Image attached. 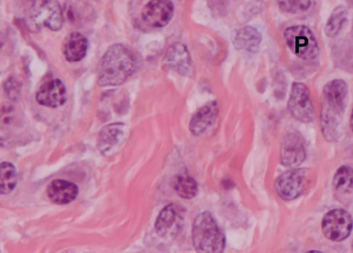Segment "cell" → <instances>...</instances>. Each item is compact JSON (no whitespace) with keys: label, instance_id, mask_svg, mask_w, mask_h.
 <instances>
[{"label":"cell","instance_id":"cell-1","mask_svg":"<svg viewBox=\"0 0 353 253\" xmlns=\"http://www.w3.org/2000/svg\"><path fill=\"white\" fill-rule=\"evenodd\" d=\"M347 95V84L342 79H332L323 88L320 126L324 138L329 142H337L343 135Z\"/></svg>","mask_w":353,"mask_h":253},{"label":"cell","instance_id":"cell-2","mask_svg":"<svg viewBox=\"0 0 353 253\" xmlns=\"http://www.w3.org/2000/svg\"><path fill=\"white\" fill-rule=\"evenodd\" d=\"M137 59L132 52L122 44L110 46L101 57L97 80L103 86L123 83L136 70Z\"/></svg>","mask_w":353,"mask_h":253},{"label":"cell","instance_id":"cell-3","mask_svg":"<svg viewBox=\"0 0 353 253\" xmlns=\"http://www.w3.org/2000/svg\"><path fill=\"white\" fill-rule=\"evenodd\" d=\"M192 242L199 252L220 253L224 250L225 236L210 212H202L194 218Z\"/></svg>","mask_w":353,"mask_h":253},{"label":"cell","instance_id":"cell-4","mask_svg":"<svg viewBox=\"0 0 353 253\" xmlns=\"http://www.w3.org/2000/svg\"><path fill=\"white\" fill-rule=\"evenodd\" d=\"M284 37L290 49L299 58L311 60L319 53L316 37L305 26L299 25L286 28Z\"/></svg>","mask_w":353,"mask_h":253},{"label":"cell","instance_id":"cell-5","mask_svg":"<svg viewBox=\"0 0 353 253\" xmlns=\"http://www.w3.org/2000/svg\"><path fill=\"white\" fill-rule=\"evenodd\" d=\"M63 22L61 8L57 0H41L35 4L30 17L31 29L46 27L51 30H59Z\"/></svg>","mask_w":353,"mask_h":253},{"label":"cell","instance_id":"cell-6","mask_svg":"<svg viewBox=\"0 0 353 253\" xmlns=\"http://www.w3.org/2000/svg\"><path fill=\"white\" fill-rule=\"evenodd\" d=\"M353 227L351 215L345 209H334L327 212L322 220L324 236L332 241H341L347 238Z\"/></svg>","mask_w":353,"mask_h":253},{"label":"cell","instance_id":"cell-7","mask_svg":"<svg viewBox=\"0 0 353 253\" xmlns=\"http://www.w3.org/2000/svg\"><path fill=\"white\" fill-rule=\"evenodd\" d=\"M288 105L291 115L297 120L307 123L314 120V108L309 90L304 84L293 83Z\"/></svg>","mask_w":353,"mask_h":253},{"label":"cell","instance_id":"cell-8","mask_svg":"<svg viewBox=\"0 0 353 253\" xmlns=\"http://www.w3.org/2000/svg\"><path fill=\"white\" fill-rule=\"evenodd\" d=\"M305 180V169H293L284 172L276 179L274 189L283 200H292L301 194Z\"/></svg>","mask_w":353,"mask_h":253},{"label":"cell","instance_id":"cell-9","mask_svg":"<svg viewBox=\"0 0 353 253\" xmlns=\"http://www.w3.org/2000/svg\"><path fill=\"white\" fill-rule=\"evenodd\" d=\"M305 156V144L301 135L296 131L287 133L281 144V164L289 167H297L302 164Z\"/></svg>","mask_w":353,"mask_h":253},{"label":"cell","instance_id":"cell-10","mask_svg":"<svg viewBox=\"0 0 353 253\" xmlns=\"http://www.w3.org/2000/svg\"><path fill=\"white\" fill-rule=\"evenodd\" d=\"M174 14L170 0H150L142 10V19L150 26L161 28L166 26Z\"/></svg>","mask_w":353,"mask_h":253},{"label":"cell","instance_id":"cell-11","mask_svg":"<svg viewBox=\"0 0 353 253\" xmlns=\"http://www.w3.org/2000/svg\"><path fill=\"white\" fill-rule=\"evenodd\" d=\"M219 116V107L216 102H210L200 108L192 116L189 129L191 133L199 137L210 133Z\"/></svg>","mask_w":353,"mask_h":253},{"label":"cell","instance_id":"cell-12","mask_svg":"<svg viewBox=\"0 0 353 253\" xmlns=\"http://www.w3.org/2000/svg\"><path fill=\"white\" fill-rule=\"evenodd\" d=\"M163 64L164 68L181 75H188L192 72V62L186 47L180 43L172 44L167 50Z\"/></svg>","mask_w":353,"mask_h":253},{"label":"cell","instance_id":"cell-13","mask_svg":"<svg viewBox=\"0 0 353 253\" xmlns=\"http://www.w3.org/2000/svg\"><path fill=\"white\" fill-rule=\"evenodd\" d=\"M66 89L59 79H54L43 84L38 89L36 99L41 105L56 108L66 101Z\"/></svg>","mask_w":353,"mask_h":253},{"label":"cell","instance_id":"cell-14","mask_svg":"<svg viewBox=\"0 0 353 253\" xmlns=\"http://www.w3.org/2000/svg\"><path fill=\"white\" fill-rule=\"evenodd\" d=\"M46 194L52 203L65 205L77 198L79 188L77 185L68 180L56 179L49 183L46 188Z\"/></svg>","mask_w":353,"mask_h":253},{"label":"cell","instance_id":"cell-15","mask_svg":"<svg viewBox=\"0 0 353 253\" xmlns=\"http://www.w3.org/2000/svg\"><path fill=\"white\" fill-rule=\"evenodd\" d=\"M123 135V124L117 122L106 125L101 130L97 138L99 151L104 156L111 154L117 148Z\"/></svg>","mask_w":353,"mask_h":253},{"label":"cell","instance_id":"cell-16","mask_svg":"<svg viewBox=\"0 0 353 253\" xmlns=\"http://www.w3.org/2000/svg\"><path fill=\"white\" fill-rule=\"evenodd\" d=\"M182 211L175 204L166 205L159 213L155 223V231L160 236L173 232L182 221Z\"/></svg>","mask_w":353,"mask_h":253},{"label":"cell","instance_id":"cell-17","mask_svg":"<svg viewBox=\"0 0 353 253\" xmlns=\"http://www.w3.org/2000/svg\"><path fill=\"white\" fill-rule=\"evenodd\" d=\"M88 42L85 37L78 32H72L68 35L62 45L65 58L71 62L81 60L85 55Z\"/></svg>","mask_w":353,"mask_h":253},{"label":"cell","instance_id":"cell-18","mask_svg":"<svg viewBox=\"0 0 353 253\" xmlns=\"http://www.w3.org/2000/svg\"><path fill=\"white\" fill-rule=\"evenodd\" d=\"M332 185L339 199L347 201L353 197V169L346 165L339 167L333 177Z\"/></svg>","mask_w":353,"mask_h":253},{"label":"cell","instance_id":"cell-19","mask_svg":"<svg viewBox=\"0 0 353 253\" xmlns=\"http://www.w3.org/2000/svg\"><path fill=\"white\" fill-rule=\"evenodd\" d=\"M261 41L260 32L251 26H246L238 30L233 38V44L239 50L249 52L257 50Z\"/></svg>","mask_w":353,"mask_h":253},{"label":"cell","instance_id":"cell-20","mask_svg":"<svg viewBox=\"0 0 353 253\" xmlns=\"http://www.w3.org/2000/svg\"><path fill=\"white\" fill-rule=\"evenodd\" d=\"M172 186L178 195L185 199L194 198L198 191L196 181L185 174L176 175L173 179Z\"/></svg>","mask_w":353,"mask_h":253},{"label":"cell","instance_id":"cell-21","mask_svg":"<svg viewBox=\"0 0 353 253\" xmlns=\"http://www.w3.org/2000/svg\"><path fill=\"white\" fill-rule=\"evenodd\" d=\"M17 171L10 162H2L0 165V192L8 194L13 191L17 185Z\"/></svg>","mask_w":353,"mask_h":253},{"label":"cell","instance_id":"cell-22","mask_svg":"<svg viewBox=\"0 0 353 253\" xmlns=\"http://www.w3.org/2000/svg\"><path fill=\"white\" fill-rule=\"evenodd\" d=\"M347 9L342 6L336 7L332 12L325 26V33L329 37H336L347 20Z\"/></svg>","mask_w":353,"mask_h":253},{"label":"cell","instance_id":"cell-23","mask_svg":"<svg viewBox=\"0 0 353 253\" xmlns=\"http://www.w3.org/2000/svg\"><path fill=\"white\" fill-rule=\"evenodd\" d=\"M279 8L288 13H296L307 10L311 0H276Z\"/></svg>","mask_w":353,"mask_h":253},{"label":"cell","instance_id":"cell-24","mask_svg":"<svg viewBox=\"0 0 353 253\" xmlns=\"http://www.w3.org/2000/svg\"><path fill=\"white\" fill-rule=\"evenodd\" d=\"M350 128L353 132V108H352L351 115H350Z\"/></svg>","mask_w":353,"mask_h":253}]
</instances>
